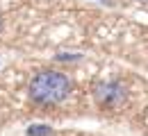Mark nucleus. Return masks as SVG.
Instances as JSON below:
<instances>
[{"label":"nucleus","instance_id":"f03ea898","mask_svg":"<svg viewBox=\"0 0 148 136\" xmlns=\"http://www.w3.org/2000/svg\"><path fill=\"white\" fill-rule=\"evenodd\" d=\"M128 97V91L121 82H114V79H105V82H98L93 86V100L100 109L105 111H114L119 107H123Z\"/></svg>","mask_w":148,"mask_h":136},{"label":"nucleus","instance_id":"7ed1b4c3","mask_svg":"<svg viewBox=\"0 0 148 136\" xmlns=\"http://www.w3.org/2000/svg\"><path fill=\"white\" fill-rule=\"evenodd\" d=\"M0 32H2V14H0Z\"/></svg>","mask_w":148,"mask_h":136},{"label":"nucleus","instance_id":"f257e3e1","mask_svg":"<svg viewBox=\"0 0 148 136\" xmlns=\"http://www.w3.org/2000/svg\"><path fill=\"white\" fill-rule=\"evenodd\" d=\"M71 91H73V82L69 79V75L62 70H53V68L34 73L27 84L30 100L39 107H46V109L62 104L71 95Z\"/></svg>","mask_w":148,"mask_h":136},{"label":"nucleus","instance_id":"20e7f679","mask_svg":"<svg viewBox=\"0 0 148 136\" xmlns=\"http://www.w3.org/2000/svg\"><path fill=\"white\" fill-rule=\"evenodd\" d=\"M139 2H148V0H139Z\"/></svg>","mask_w":148,"mask_h":136}]
</instances>
